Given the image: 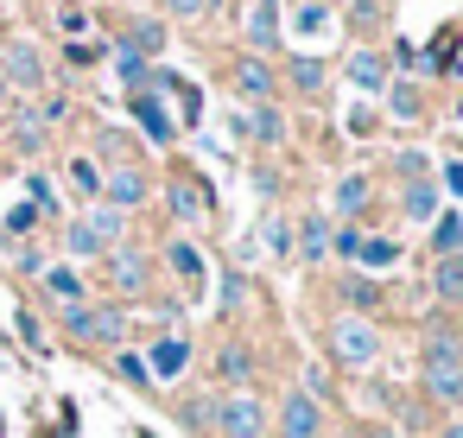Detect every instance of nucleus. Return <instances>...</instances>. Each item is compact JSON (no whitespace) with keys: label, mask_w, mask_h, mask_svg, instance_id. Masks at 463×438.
<instances>
[{"label":"nucleus","mask_w":463,"mask_h":438,"mask_svg":"<svg viewBox=\"0 0 463 438\" xmlns=\"http://www.w3.org/2000/svg\"><path fill=\"white\" fill-rule=\"evenodd\" d=\"M330 356L343 362V368H374V356H381V337H374V324L368 318H336L330 324Z\"/></svg>","instance_id":"1"},{"label":"nucleus","mask_w":463,"mask_h":438,"mask_svg":"<svg viewBox=\"0 0 463 438\" xmlns=\"http://www.w3.org/2000/svg\"><path fill=\"white\" fill-rule=\"evenodd\" d=\"M64 337H77V343H121L128 318H121V305H71L64 311Z\"/></svg>","instance_id":"2"},{"label":"nucleus","mask_w":463,"mask_h":438,"mask_svg":"<svg viewBox=\"0 0 463 438\" xmlns=\"http://www.w3.org/2000/svg\"><path fill=\"white\" fill-rule=\"evenodd\" d=\"M216 432L222 438H267V406L254 394H229V400H216Z\"/></svg>","instance_id":"3"},{"label":"nucleus","mask_w":463,"mask_h":438,"mask_svg":"<svg viewBox=\"0 0 463 438\" xmlns=\"http://www.w3.org/2000/svg\"><path fill=\"white\" fill-rule=\"evenodd\" d=\"M279 438H324V406L305 387L279 400Z\"/></svg>","instance_id":"4"},{"label":"nucleus","mask_w":463,"mask_h":438,"mask_svg":"<svg viewBox=\"0 0 463 438\" xmlns=\"http://www.w3.org/2000/svg\"><path fill=\"white\" fill-rule=\"evenodd\" d=\"M0 77H7V90L20 83V90H39L45 83V58L26 45V39H14L7 52H0Z\"/></svg>","instance_id":"5"},{"label":"nucleus","mask_w":463,"mask_h":438,"mask_svg":"<svg viewBox=\"0 0 463 438\" xmlns=\"http://www.w3.org/2000/svg\"><path fill=\"white\" fill-rule=\"evenodd\" d=\"M109 280H115V292H146V280H153V267H146V254L140 248H109Z\"/></svg>","instance_id":"6"},{"label":"nucleus","mask_w":463,"mask_h":438,"mask_svg":"<svg viewBox=\"0 0 463 438\" xmlns=\"http://www.w3.org/2000/svg\"><path fill=\"white\" fill-rule=\"evenodd\" d=\"M165 204H172L178 223H203V216H210V191H203V178H172V185H165Z\"/></svg>","instance_id":"7"},{"label":"nucleus","mask_w":463,"mask_h":438,"mask_svg":"<svg viewBox=\"0 0 463 438\" xmlns=\"http://www.w3.org/2000/svg\"><path fill=\"white\" fill-rule=\"evenodd\" d=\"M184 368H191V337H159L153 356H146V375L153 381H178Z\"/></svg>","instance_id":"8"},{"label":"nucleus","mask_w":463,"mask_h":438,"mask_svg":"<svg viewBox=\"0 0 463 438\" xmlns=\"http://www.w3.org/2000/svg\"><path fill=\"white\" fill-rule=\"evenodd\" d=\"M102 191H109V210H140L153 185H146V178H140L134 166H115V172L102 178Z\"/></svg>","instance_id":"9"},{"label":"nucleus","mask_w":463,"mask_h":438,"mask_svg":"<svg viewBox=\"0 0 463 438\" xmlns=\"http://www.w3.org/2000/svg\"><path fill=\"white\" fill-rule=\"evenodd\" d=\"M248 45H254V58L260 52H273L279 45V7H273V0H248Z\"/></svg>","instance_id":"10"},{"label":"nucleus","mask_w":463,"mask_h":438,"mask_svg":"<svg viewBox=\"0 0 463 438\" xmlns=\"http://www.w3.org/2000/svg\"><path fill=\"white\" fill-rule=\"evenodd\" d=\"M343 71H349V83H355V90H368V96H374V90H387V58H381V52H349V64H343Z\"/></svg>","instance_id":"11"},{"label":"nucleus","mask_w":463,"mask_h":438,"mask_svg":"<svg viewBox=\"0 0 463 438\" xmlns=\"http://www.w3.org/2000/svg\"><path fill=\"white\" fill-rule=\"evenodd\" d=\"M235 90H241V96H254V102H267V96H273V64L248 52V58L235 64Z\"/></svg>","instance_id":"12"},{"label":"nucleus","mask_w":463,"mask_h":438,"mask_svg":"<svg viewBox=\"0 0 463 438\" xmlns=\"http://www.w3.org/2000/svg\"><path fill=\"white\" fill-rule=\"evenodd\" d=\"M39 280H45V299H52V305H64V311L83 305V273H77V267H45Z\"/></svg>","instance_id":"13"},{"label":"nucleus","mask_w":463,"mask_h":438,"mask_svg":"<svg viewBox=\"0 0 463 438\" xmlns=\"http://www.w3.org/2000/svg\"><path fill=\"white\" fill-rule=\"evenodd\" d=\"M444 362H463V337L450 324H431L425 330V368H444Z\"/></svg>","instance_id":"14"},{"label":"nucleus","mask_w":463,"mask_h":438,"mask_svg":"<svg viewBox=\"0 0 463 438\" xmlns=\"http://www.w3.org/2000/svg\"><path fill=\"white\" fill-rule=\"evenodd\" d=\"M425 394H431V400H444V406H463V362L425 368Z\"/></svg>","instance_id":"15"},{"label":"nucleus","mask_w":463,"mask_h":438,"mask_svg":"<svg viewBox=\"0 0 463 438\" xmlns=\"http://www.w3.org/2000/svg\"><path fill=\"white\" fill-rule=\"evenodd\" d=\"M400 210H406L412 223H438V185H431V178H412L406 197H400Z\"/></svg>","instance_id":"16"},{"label":"nucleus","mask_w":463,"mask_h":438,"mask_svg":"<svg viewBox=\"0 0 463 438\" xmlns=\"http://www.w3.org/2000/svg\"><path fill=\"white\" fill-rule=\"evenodd\" d=\"M216 375H222L229 387H248V375H254V356H248V343H222V349H216Z\"/></svg>","instance_id":"17"},{"label":"nucleus","mask_w":463,"mask_h":438,"mask_svg":"<svg viewBox=\"0 0 463 438\" xmlns=\"http://www.w3.org/2000/svg\"><path fill=\"white\" fill-rule=\"evenodd\" d=\"M431 292H438L444 305H463V254H444V261L431 267Z\"/></svg>","instance_id":"18"},{"label":"nucleus","mask_w":463,"mask_h":438,"mask_svg":"<svg viewBox=\"0 0 463 438\" xmlns=\"http://www.w3.org/2000/svg\"><path fill=\"white\" fill-rule=\"evenodd\" d=\"M134 121H140V128H146V140H159V147H165V140H172V115H165V109H159V102H153V96H146V90H140V96H134Z\"/></svg>","instance_id":"19"},{"label":"nucleus","mask_w":463,"mask_h":438,"mask_svg":"<svg viewBox=\"0 0 463 438\" xmlns=\"http://www.w3.org/2000/svg\"><path fill=\"white\" fill-rule=\"evenodd\" d=\"M311 267H324V254H330V223L324 216H305V229H298V242H292Z\"/></svg>","instance_id":"20"},{"label":"nucleus","mask_w":463,"mask_h":438,"mask_svg":"<svg viewBox=\"0 0 463 438\" xmlns=\"http://www.w3.org/2000/svg\"><path fill=\"white\" fill-rule=\"evenodd\" d=\"M292 33L298 39H324L330 33V7H324V0H305V7L292 14Z\"/></svg>","instance_id":"21"},{"label":"nucleus","mask_w":463,"mask_h":438,"mask_svg":"<svg viewBox=\"0 0 463 438\" xmlns=\"http://www.w3.org/2000/svg\"><path fill=\"white\" fill-rule=\"evenodd\" d=\"M83 223L96 229V242H102V248H115V242L128 235V216H121V210H109V204H102V210H90Z\"/></svg>","instance_id":"22"},{"label":"nucleus","mask_w":463,"mask_h":438,"mask_svg":"<svg viewBox=\"0 0 463 438\" xmlns=\"http://www.w3.org/2000/svg\"><path fill=\"white\" fill-rule=\"evenodd\" d=\"M159 45H165V26H159V20H134V26H128V52L153 58Z\"/></svg>","instance_id":"23"},{"label":"nucleus","mask_w":463,"mask_h":438,"mask_svg":"<svg viewBox=\"0 0 463 438\" xmlns=\"http://www.w3.org/2000/svg\"><path fill=\"white\" fill-rule=\"evenodd\" d=\"M362 267H393L400 261V242L393 235H362V254H355Z\"/></svg>","instance_id":"24"},{"label":"nucleus","mask_w":463,"mask_h":438,"mask_svg":"<svg viewBox=\"0 0 463 438\" xmlns=\"http://www.w3.org/2000/svg\"><path fill=\"white\" fill-rule=\"evenodd\" d=\"M431 248H438V261L444 254H463V216H438L431 223Z\"/></svg>","instance_id":"25"},{"label":"nucleus","mask_w":463,"mask_h":438,"mask_svg":"<svg viewBox=\"0 0 463 438\" xmlns=\"http://www.w3.org/2000/svg\"><path fill=\"white\" fill-rule=\"evenodd\" d=\"M286 77H292V90H305V96H317V90H324V64H317V58H292V64H286Z\"/></svg>","instance_id":"26"},{"label":"nucleus","mask_w":463,"mask_h":438,"mask_svg":"<svg viewBox=\"0 0 463 438\" xmlns=\"http://www.w3.org/2000/svg\"><path fill=\"white\" fill-rule=\"evenodd\" d=\"M254 140H267V147H279V140H286V115H279L273 102H260V109H254Z\"/></svg>","instance_id":"27"},{"label":"nucleus","mask_w":463,"mask_h":438,"mask_svg":"<svg viewBox=\"0 0 463 438\" xmlns=\"http://www.w3.org/2000/svg\"><path fill=\"white\" fill-rule=\"evenodd\" d=\"M336 210H343V216H362V210H368V178L349 172V178L336 185Z\"/></svg>","instance_id":"28"},{"label":"nucleus","mask_w":463,"mask_h":438,"mask_svg":"<svg viewBox=\"0 0 463 438\" xmlns=\"http://www.w3.org/2000/svg\"><path fill=\"white\" fill-rule=\"evenodd\" d=\"M172 267H178L184 286H203V254H197L191 242H172Z\"/></svg>","instance_id":"29"},{"label":"nucleus","mask_w":463,"mask_h":438,"mask_svg":"<svg viewBox=\"0 0 463 438\" xmlns=\"http://www.w3.org/2000/svg\"><path fill=\"white\" fill-rule=\"evenodd\" d=\"M343 299H349V305H355V318H362V311H374V305H381V286H374V280H362V273H349V280H343Z\"/></svg>","instance_id":"30"},{"label":"nucleus","mask_w":463,"mask_h":438,"mask_svg":"<svg viewBox=\"0 0 463 438\" xmlns=\"http://www.w3.org/2000/svg\"><path fill=\"white\" fill-rule=\"evenodd\" d=\"M115 77H121L128 90H140L153 71H146V58H140V52H128V45H121V52H115Z\"/></svg>","instance_id":"31"},{"label":"nucleus","mask_w":463,"mask_h":438,"mask_svg":"<svg viewBox=\"0 0 463 438\" xmlns=\"http://www.w3.org/2000/svg\"><path fill=\"white\" fill-rule=\"evenodd\" d=\"M64 248H71L77 261H83V254H109V248L96 242V229H90V223H71V229H64Z\"/></svg>","instance_id":"32"},{"label":"nucleus","mask_w":463,"mask_h":438,"mask_svg":"<svg viewBox=\"0 0 463 438\" xmlns=\"http://www.w3.org/2000/svg\"><path fill=\"white\" fill-rule=\"evenodd\" d=\"M115 375H121L128 387H153V375H146V356H128V349H121V362H115Z\"/></svg>","instance_id":"33"},{"label":"nucleus","mask_w":463,"mask_h":438,"mask_svg":"<svg viewBox=\"0 0 463 438\" xmlns=\"http://www.w3.org/2000/svg\"><path fill=\"white\" fill-rule=\"evenodd\" d=\"M71 185L96 197V191H102V172H96V159H71Z\"/></svg>","instance_id":"34"},{"label":"nucleus","mask_w":463,"mask_h":438,"mask_svg":"<svg viewBox=\"0 0 463 438\" xmlns=\"http://www.w3.org/2000/svg\"><path fill=\"white\" fill-rule=\"evenodd\" d=\"M14 140H20V153H39V147H45V128H39L33 115H20V128H14Z\"/></svg>","instance_id":"35"},{"label":"nucleus","mask_w":463,"mask_h":438,"mask_svg":"<svg viewBox=\"0 0 463 438\" xmlns=\"http://www.w3.org/2000/svg\"><path fill=\"white\" fill-rule=\"evenodd\" d=\"M33 229H39V210L33 204H14L7 210V235H33Z\"/></svg>","instance_id":"36"},{"label":"nucleus","mask_w":463,"mask_h":438,"mask_svg":"<svg viewBox=\"0 0 463 438\" xmlns=\"http://www.w3.org/2000/svg\"><path fill=\"white\" fill-rule=\"evenodd\" d=\"M393 115H400V121L419 115V90H412V83H393Z\"/></svg>","instance_id":"37"},{"label":"nucleus","mask_w":463,"mask_h":438,"mask_svg":"<svg viewBox=\"0 0 463 438\" xmlns=\"http://www.w3.org/2000/svg\"><path fill=\"white\" fill-rule=\"evenodd\" d=\"M260 235H267V248H273V254H292V223H279V216H273Z\"/></svg>","instance_id":"38"},{"label":"nucleus","mask_w":463,"mask_h":438,"mask_svg":"<svg viewBox=\"0 0 463 438\" xmlns=\"http://www.w3.org/2000/svg\"><path fill=\"white\" fill-rule=\"evenodd\" d=\"M330 248H336L343 261H355V254H362V229H355V223H349V229H336V235H330Z\"/></svg>","instance_id":"39"},{"label":"nucleus","mask_w":463,"mask_h":438,"mask_svg":"<svg viewBox=\"0 0 463 438\" xmlns=\"http://www.w3.org/2000/svg\"><path fill=\"white\" fill-rule=\"evenodd\" d=\"M241 299H248V280L241 273H222V311H235Z\"/></svg>","instance_id":"40"},{"label":"nucleus","mask_w":463,"mask_h":438,"mask_svg":"<svg viewBox=\"0 0 463 438\" xmlns=\"http://www.w3.org/2000/svg\"><path fill=\"white\" fill-rule=\"evenodd\" d=\"M184 425H191V432H210V425H216V406H210V400L184 406Z\"/></svg>","instance_id":"41"},{"label":"nucleus","mask_w":463,"mask_h":438,"mask_svg":"<svg viewBox=\"0 0 463 438\" xmlns=\"http://www.w3.org/2000/svg\"><path fill=\"white\" fill-rule=\"evenodd\" d=\"M20 337H26V349H45V330H39L33 311H20Z\"/></svg>","instance_id":"42"},{"label":"nucleus","mask_w":463,"mask_h":438,"mask_svg":"<svg viewBox=\"0 0 463 438\" xmlns=\"http://www.w3.org/2000/svg\"><path fill=\"white\" fill-rule=\"evenodd\" d=\"M58 26H64V33H90V14H83V7H64Z\"/></svg>","instance_id":"43"},{"label":"nucleus","mask_w":463,"mask_h":438,"mask_svg":"<svg viewBox=\"0 0 463 438\" xmlns=\"http://www.w3.org/2000/svg\"><path fill=\"white\" fill-rule=\"evenodd\" d=\"M64 58H71V64H96V58H102V52H96V45H90V39H77V45H71V52H64Z\"/></svg>","instance_id":"44"},{"label":"nucleus","mask_w":463,"mask_h":438,"mask_svg":"<svg viewBox=\"0 0 463 438\" xmlns=\"http://www.w3.org/2000/svg\"><path fill=\"white\" fill-rule=\"evenodd\" d=\"M400 172L406 178H425V153H400Z\"/></svg>","instance_id":"45"},{"label":"nucleus","mask_w":463,"mask_h":438,"mask_svg":"<svg viewBox=\"0 0 463 438\" xmlns=\"http://www.w3.org/2000/svg\"><path fill=\"white\" fill-rule=\"evenodd\" d=\"M444 185H450V191L463 197V159H450V166H444Z\"/></svg>","instance_id":"46"},{"label":"nucleus","mask_w":463,"mask_h":438,"mask_svg":"<svg viewBox=\"0 0 463 438\" xmlns=\"http://www.w3.org/2000/svg\"><path fill=\"white\" fill-rule=\"evenodd\" d=\"M165 7H172V14H184V20H191V14H203V7H210V0H165Z\"/></svg>","instance_id":"47"},{"label":"nucleus","mask_w":463,"mask_h":438,"mask_svg":"<svg viewBox=\"0 0 463 438\" xmlns=\"http://www.w3.org/2000/svg\"><path fill=\"white\" fill-rule=\"evenodd\" d=\"M362 438H393V432H387V425H368V432H362Z\"/></svg>","instance_id":"48"},{"label":"nucleus","mask_w":463,"mask_h":438,"mask_svg":"<svg viewBox=\"0 0 463 438\" xmlns=\"http://www.w3.org/2000/svg\"><path fill=\"white\" fill-rule=\"evenodd\" d=\"M444 438H463V419H457V425H450V432H444Z\"/></svg>","instance_id":"49"},{"label":"nucleus","mask_w":463,"mask_h":438,"mask_svg":"<svg viewBox=\"0 0 463 438\" xmlns=\"http://www.w3.org/2000/svg\"><path fill=\"white\" fill-rule=\"evenodd\" d=\"M7 96H14V90H7V77H0V102H7Z\"/></svg>","instance_id":"50"},{"label":"nucleus","mask_w":463,"mask_h":438,"mask_svg":"<svg viewBox=\"0 0 463 438\" xmlns=\"http://www.w3.org/2000/svg\"><path fill=\"white\" fill-rule=\"evenodd\" d=\"M0 432H7V413H0Z\"/></svg>","instance_id":"51"},{"label":"nucleus","mask_w":463,"mask_h":438,"mask_svg":"<svg viewBox=\"0 0 463 438\" xmlns=\"http://www.w3.org/2000/svg\"><path fill=\"white\" fill-rule=\"evenodd\" d=\"M457 115H463V102H457Z\"/></svg>","instance_id":"52"}]
</instances>
